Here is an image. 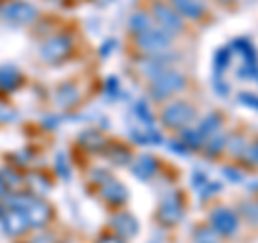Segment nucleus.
I'll return each instance as SVG.
<instances>
[{
    "label": "nucleus",
    "instance_id": "obj_28",
    "mask_svg": "<svg viewBox=\"0 0 258 243\" xmlns=\"http://www.w3.org/2000/svg\"><path fill=\"white\" fill-rule=\"evenodd\" d=\"M243 213L247 215V217H252V222H258V209L254 207V205H243Z\"/></svg>",
    "mask_w": 258,
    "mask_h": 243
},
{
    "label": "nucleus",
    "instance_id": "obj_12",
    "mask_svg": "<svg viewBox=\"0 0 258 243\" xmlns=\"http://www.w3.org/2000/svg\"><path fill=\"white\" fill-rule=\"evenodd\" d=\"M230 50L239 52L241 56H243V60H245V63H258L256 50H254V45L249 43V39H237V41H232Z\"/></svg>",
    "mask_w": 258,
    "mask_h": 243
},
{
    "label": "nucleus",
    "instance_id": "obj_32",
    "mask_svg": "<svg viewBox=\"0 0 258 243\" xmlns=\"http://www.w3.org/2000/svg\"><path fill=\"white\" fill-rule=\"evenodd\" d=\"M220 3H224V5H226V3H232V0H220Z\"/></svg>",
    "mask_w": 258,
    "mask_h": 243
},
{
    "label": "nucleus",
    "instance_id": "obj_10",
    "mask_svg": "<svg viewBox=\"0 0 258 243\" xmlns=\"http://www.w3.org/2000/svg\"><path fill=\"white\" fill-rule=\"evenodd\" d=\"M112 224H114L116 232H120L123 237H136V234H138V222H136L129 213H118V215H114Z\"/></svg>",
    "mask_w": 258,
    "mask_h": 243
},
{
    "label": "nucleus",
    "instance_id": "obj_19",
    "mask_svg": "<svg viewBox=\"0 0 258 243\" xmlns=\"http://www.w3.org/2000/svg\"><path fill=\"white\" fill-rule=\"evenodd\" d=\"M237 78H241V80H247V78L258 80V63H243L241 65V69L237 71Z\"/></svg>",
    "mask_w": 258,
    "mask_h": 243
},
{
    "label": "nucleus",
    "instance_id": "obj_6",
    "mask_svg": "<svg viewBox=\"0 0 258 243\" xmlns=\"http://www.w3.org/2000/svg\"><path fill=\"white\" fill-rule=\"evenodd\" d=\"M211 228L217 232V234H235L237 228H239V220H237V215L230 211V209H226V207H220V209H215V211L211 213Z\"/></svg>",
    "mask_w": 258,
    "mask_h": 243
},
{
    "label": "nucleus",
    "instance_id": "obj_3",
    "mask_svg": "<svg viewBox=\"0 0 258 243\" xmlns=\"http://www.w3.org/2000/svg\"><path fill=\"white\" fill-rule=\"evenodd\" d=\"M172 43V35L166 32L164 28H147L138 35V45L147 52H164Z\"/></svg>",
    "mask_w": 258,
    "mask_h": 243
},
{
    "label": "nucleus",
    "instance_id": "obj_30",
    "mask_svg": "<svg viewBox=\"0 0 258 243\" xmlns=\"http://www.w3.org/2000/svg\"><path fill=\"white\" fill-rule=\"evenodd\" d=\"M99 243H120L118 239H114V237H101L99 239Z\"/></svg>",
    "mask_w": 258,
    "mask_h": 243
},
{
    "label": "nucleus",
    "instance_id": "obj_22",
    "mask_svg": "<svg viewBox=\"0 0 258 243\" xmlns=\"http://www.w3.org/2000/svg\"><path fill=\"white\" fill-rule=\"evenodd\" d=\"M222 190V183H207L205 185V188H200L198 192H200V200H209V198H211V196H215V194L217 192H220Z\"/></svg>",
    "mask_w": 258,
    "mask_h": 243
},
{
    "label": "nucleus",
    "instance_id": "obj_1",
    "mask_svg": "<svg viewBox=\"0 0 258 243\" xmlns=\"http://www.w3.org/2000/svg\"><path fill=\"white\" fill-rule=\"evenodd\" d=\"M185 88V76L179 74L174 69H164L161 74H157L151 82V97L157 101H164L168 97H172L174 93H179Z\"/></svg>",
    "mask_w": 258,
    "mask_h": 243
},
{
    "label": "nucleus",
    "instance_id": "obj_21",
    "mask_svg": "<svg viewBox=\"0 0 258 243\" xmlns=\"http://www.w3.org/2000/svg\"><path fill=\"white\" fill-rule=\"evenodd\" d=\"M136 114H138V116L144 120V123H147L149 129H153V114L149 112V108H147V103H144V101L136 103Z\"/></svg>",
    "mask_w": 258,
    "mask_h": 243
},
{
    "label": "nucleus",
    "instance_id": "obj_16",
    "mask_svg": "<svg viewBox=\"0 0 258 243\" xmlns=\"http://www.w3.org/2000/svg\"><path fill=\"white\" fill-rule=\"evenodd\" d=\"M185 147H189V149H203V144H205V136L198 132V129H185L183 132V140H181Z\"/></svg>",
    "mask_w": 258,
    "mask_h": 243
},
{
    "label": "nucleus",
    "instance_id": "obj_13",
    "mask_svg": "<svg viewBox=\"0 0 258 243\" xmlns=\"http://www.w3.org/2000/svg\"><path fill=\"white\" fill-rule=\"evenodd\" d=\"M224 147H226V136H222V134L209 136V140L203 144V149H205V153H207V157L220 155V153L224 151Z\"/></svg>",
    "mask_w": 258,
    "mask_h": 243
},
{
    "label": "nucleus",
    "instance_id": "obj_29",
    "mask_svg": "<svg viewBox=\"0 0 258 243\" xmlns=\"http://www.w3.org/2000/svg\"><path fill=\"white\" fill-rule=\"evenodd\" d=\"M170 149L174 151V153H181V155H187V147H185L183 142H170Z\"/></svg>",
    "mask_w": 258,
    "mask_h": 243
},
{
    "label": "nucleus",
    "instance_id": "obj_9",
    "mask_svg": "<svg viewBox=\"0 0 258 243\" xmlns=\"http://www.w3.org/2000/svg\"><path fill=\"white\" fill-rule=\"evenodd\" d=\"M69 39H60V37H56L52 39L50 43H47L43 50H41V56L45 60H50V63H56V60H60L64 54L69 52Z\"/></svg>",
    "mask_w": 258,
    "mask_h": 243
},
{
    "label": "nucleus",
    "instance_id": "obj_18",
    "mask_svg": "<svg viewBox=\"0 0 258 243\" xmlns=\"http://www.w3.org/2000/svg\"><path fill=\"white\" fill-rule=\"evenodd\" d=\"M28 220L35 224V226H41L45 220H47V207L41 205V202H35L32 209L28 211Z\"/></svg>",
    "mask_w": 258,
    "mask_h": 243
},
{
    "label": "nucleus",
    "instance_id": "obj_26",
    "mask_svg": "<svg viewBox=\"0 0 258 243\" xmlns=\"http://www.w3.org/2000/svg\"><path fill=\"white\" fill-rule=\"evenodd\" d=\"M243 155H247V161H252V164H258V140H256L254 144H249Z\"/></svg>",
    "mask_w": 258,
    "mask_h": 243
},
{
    "label": "nucleus",
    "instance_id": "obj_11",
    "mask_svg": "<svg viewBox=\"0 0 258 243\" xmlns=\"http://www.w3.org/2000/svg\"><path fill=\"white\" fill-rule=\"evenodd\" d=\"M103 196H106L112 205H120V202L127 200V190H125V185H120L118 181H108L106 188H103Z\"/></svg>",
    "mask_w": 258,
    "mask_h": 243
},
{
    "label": "nucleus",
    "instance_id": "obj_7",
    "mask_svg": "<svg viewBox=\"0 0 258 243\" xmlns=\"http://www.w3.org/2000/svg\"><path fill=\"white\" fill-rule=\"evenodd\" d=\"M172 9L181 15V18H189V20H200L207 11V7L203 0H170Z\"/></svg>",
    "mask_w": 258,
    "mask_h": 243
},
{
    "label": "nucleus",
    "instance_id": "obj_31",
    "mask_svg": "<svg viewBox=\"0 0 258 243\" xmlns=\"http://www.w3.org/2000/svg\"><path fill=\"white\" fill-rule=\"evenodd\" d=\"M97 3H101V5H106V3H110V0H97Z\"/></svg>",
    "mask_w": 258,
    "mask_h": 243
},
{
    "label": "nucleus",
    "instance_id": "obj_5",
    "mask_svg": "<svg viewBox=\"0 0 258 243\" xmlns=\"http://www.w3.org/2000/svg\"><path fill=\"white\" fill-rule=\"evenodd\" d=\"M157 217L161 224L166 226H174L176 222H181L183 217V202H181V196L176 192L168 194L164 198V202L159 205V211H157Z\"/></svg>",
    "mask_w": 258,
    "mask_h": 243
},
{
    "label": "nucleus",
    "instance_id": "obj_17",
    "mask_svg": "<svg viewBox=\"0 0 258 243\" xmlns=\"http://www.w3.org/2000/svg\"><path fill=\"white\" fill-rule=\"evenodd\" d=\"M129 28H132L134 32H144L147 28H151V20H149V15L144 13V11H138V13H134L132 18H129Z\"/></svg>",
    "mask_w": 258,
    "mask_h": 243
},
{
    "label": "nucleus",
    "instance_id": "obj_2",
    "mask_svg": "<svg viewBox=\"0 0 258 243\" xmlns=\"http://www.w3.org/2000/svg\"><path fill=\"white\" fill-rule=\"evenodd\" d=\"M196 118V110H194L189 103L185 101H174L170 106H166L164 112H161V120H164L166 127L172 129H187V125Z\"/></svg>",
    "mask_w": 258,
    "mask_h": 243
},
{
    "label": "nucleus",
    "instance_id": "obj_15",
    "mask_svg": "<svg viewBox=\"0 0 258 243\" xmlns=\"http://www.w3.org/2000/svg\"><path fill=\"white\" fill-rule=\"evenodd\" d=\"M220 120H222V116H220V114H215V112H211V114L205 116V118H203V123L198 125V132L203 134V136H213L217 129H220Z\"/></svg>",
    "mask_w": 258,
    "mask_h": 243
},
{
    "label": "nucleus",
    "instance_id": "obj_24",
    "mask_svg": "<svg viewBox=\"0 0 258 243\" xmlns=\"http://www.w3.org/2000/svg\"><path fill=\"white\" fill-rule=\"evenodd\" d=\"M239 101L243 103V106H247V108H252V110L258 112V95H254V93H241Z\"/></svg>",
    "mask_w": 258,
    "mask_h": 243
},
{
    "label": "nucleus",
    "instance_id": "obj_4",
    "mask_svg": "<svg viewBox=\"0 0 258 243\" xmlns=\"http://www.w3.org/2000/svg\"><path fill=\"white\" fill-rule=\"evenodd\" d=\"M153 15H155V20L159 22V28H164L166 32H170V35L172 32H181L183 30L181 15L176 13L170 5L155 0V3H153Z\"/></svg>",
    "mask_w": 258,
    "mask_h": 243
},
{
    "label": "nucleus",
    "instance_id": "obj_25",
    "mask_svg": "<svg viewBox=\"0 0 258 243\" xmlns=\"http://www.w3.org/2000/svg\"><path fill=\"white\" fill-rule=\"evenodd\" d=\"M224 174H226V179L232 181V183H241V181H243V174H241V170H237V168L226 166L224 168Z\"/></svg>",
    "mask_w": 258,
    "mask_h": 243
},
{
    "label": "nucleus",
    "instance_id": "obj_20",
    "mask_svg": "<svg viewBox=\"0 0 258 243\" xmlns=\"http://www.w3.org/2000/svg\"><path fill=\"white\" fill-rule=\"evenodd\" d=\"M112 153H114V157H110V159H114V164H118V166H125L132 161V153L125 147H112Z\"/></svg>",
    "mask_w": 258,
    "mask_h": 243
},
{
    "label": "nucleus",
    "instance_id": "obj_23",
    "mask_svg": "<svg viewBox=\"0 0 258 243\" xmlns=\"http://www.w3.org/2000/svg\"><path fill=\"white\" fill-rule=\"evenodd\" d=\"M196 243H217L215 230L213 228H200L196 232Z\"/></svg>",
    "mask_w": 258,
    "mask_h": 243
},
{
    "label": "nucleus",
    "instance_id": "obj_8",
    "mask_svg": "<svg viewBox=\"0 0 258 243\" xmlns=\"http://www.w3.org/2000/svg\"><path fill=\"white\" fill-rule=\"evenodd\" d=\"M159 168V161L153 157V155H140L138 161L134 164V174L138 176V179L147 181V179H153Z\"/></svg>",
    "mask_w": 258,
    "mask_h": 243
},
{
    "label": "nucleus",
    "instance_id": "obj_27",
    "mask_svg": "<svg viewBox=\"0 0 258 243\" xmlns=\"http://www.w3.org/2000/svg\"><path fill=\"white\" fill-rule=\"evenodd\" d=\"M191 185L194 188H205L207 185V174L205 172H194V176H191Z\"/></svg>",
    "mask_w": 258,
    "mask_h": 243
},
{
    "label": "nucleus",
    "instance_id": "obj_14",
    "mask_svg": "<svg viewBox=\"0 0 258 243\" xmlns=\"http://www.w3.org/2000/svg\"><path fill=\"white\" fill-rule=\"evenodd\" d=\"M232 50L230 47H222V50L215 52V58H213V65H215V78H222V74L226 71V67H228L230 63V54Z\"/></svg>",
    "mask_w": 258,
    "mask_h": 243
}]
</instances>
